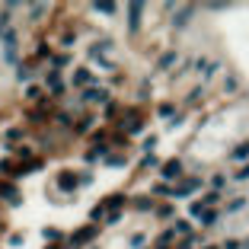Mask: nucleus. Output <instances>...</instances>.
I'll return each mask as SVG.
<instances>
[{"label": "nucleus", "mask_w": 249, "mask_h": 249, "mask_svg": "<svg viewBox=\"0 0 249 249\" xmlns=\"http://www.w3.org/2000/svg\"><path fill=\"white\" fill-rule=\"evenodd\" d=\"M166 176H179V163H166Z\"/></svg>", "instance_id": "f257e3e1"}]
</instances>
